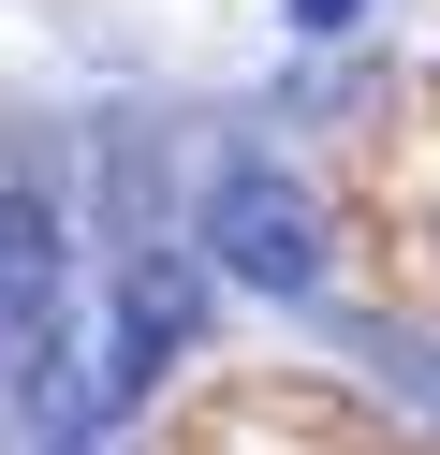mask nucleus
<instances>
[{
	"instance_id": "nucleus-1",
	"label": "nucleus",
	"mask_w": 440,
	"mask_h": 455,
	"mask_svg": "<svg viewBox=\"0 0 440 455\" xmlns=\"http://www.w3.org/2000/svg\"><path fill=\"white\" fill-rule=\"evenodd\" d=\"M205 250H220V279H250V294H308L323 279V206L279 162H220V177H205Z\"/></svg>"
},
{
	"instance_id": "nucleus-2",
	"label": "nucleus",
	"mask_w": 440,
	"mask_h": 455,
	"mask_svg": "<svg viewBox=\"0 0 440 455\" xmlns=\"http://www.w3.org/2000/svg\"><path fill=\"white\" fill-rule=\"evenodd\" d=\"M191 323H205V279L176 265V250H132V265H117V308H103V411H132L147 382H162L176 353H191Z\"/></svg>"
},
{
	"instance_id": "nucleus-3",
	"label": "nucleus",
	"mask_w": 440,
	"mask_h": 455,
	"mask_svg": "<svg viewBox=\"0 0 440 455\" xmlns=\"http://www.w3.org/2000/svg\"><path fill=\"white\" fill-rule=\"evenodd\" d=\"M59 353V220L29 206V191H0V367H44Z\"/></svg>"
},
{
	"instance_id": "nucleus-4",
	"label": "nucleus",
	"mask_w": 440,
	"mask_h": 455,
	"mask_svg": "<svg viewBox=\"0 0 440 455\" xmlns=\"http://www.w3.org/2000/svg\"><path fill=\"white\" fill-rule=\"evenodd\" d=\"M352 15H367V0H293V30H352Z\"/></svg>"
}]
</instances>
